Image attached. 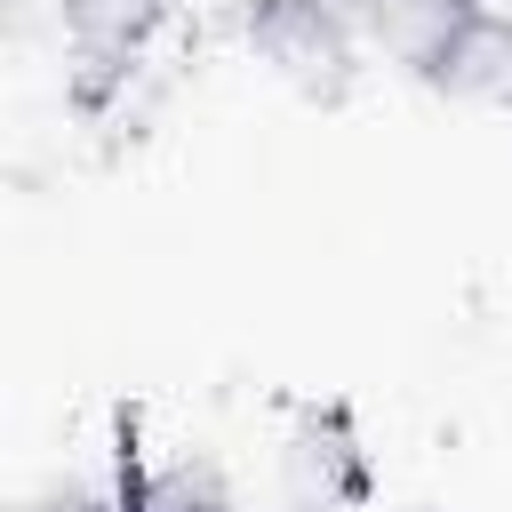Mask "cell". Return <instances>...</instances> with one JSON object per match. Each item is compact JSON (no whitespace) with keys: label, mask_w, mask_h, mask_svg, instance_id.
Wrapping results in <instances>:
<instances>
[{"label":"cell","mask_w":512,"mask_h":512,"mask_svg":"<svg viewBox=\"0 0 512 512\" xmlns=\"http://www.w3.org/2000/svg\"><path fill=\"white\" fill-rule=\"evenodd\" d=\"M160 16V0H72V24H80V40L88 48H104V56H128L136 40H144V24Z\"/></svg>","instance_id":"6da1fadb"},{"label":"cell","mask_w":512,"mask_h":512,"mask_svg":"<svg viewBox=\"0 0 512 512\" xmlns=\"http://www.w3.org/2000/svg\"><path fill=\"white\" fill-rule=\"evenodd\" d=\"M184 512H216V504H184Z\"/></svg>","instance_id":"7a4b0ae2"}]
</instances>
